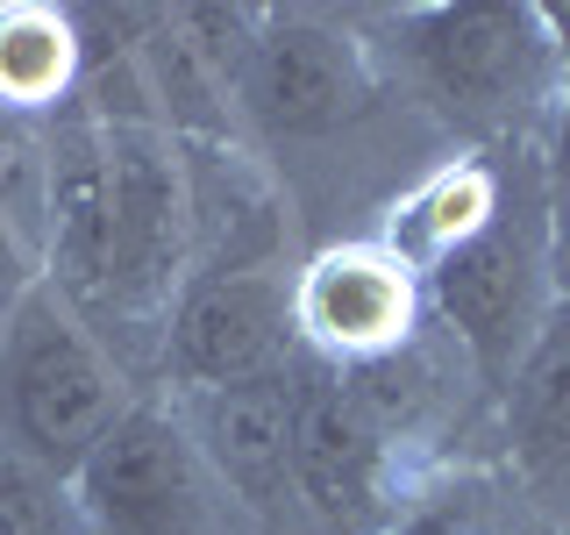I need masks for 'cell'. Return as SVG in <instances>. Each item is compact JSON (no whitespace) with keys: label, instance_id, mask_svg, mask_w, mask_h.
<instances>
[{"label":"cell","instance_id":"1","mask_svg":"<svg viewBox=\"0 0 570 535\" xmlns=\"http://www.w3.org/2000/svg\"><path fill=\"white\" fill-rule=\"evenodd\" d=\"M400 71L450 129L478 143H528L542 115H563L570 100V43L549 8H406L392 14Z\"/></svg>","mask_w":570,"mask_h":535},{"label":"cell","instance_id":"2","mask_svg":"<svg viewBox=\"0 0 570 535\" xmlns=\"http://www.w3.org/2000/svg\"><path fill=\"white\" fill-rule=\"evenodd\" d=\"M421 308L450 343L471 357V371L499 392L549 321V157L513 150L499 172V201L456 250H442L421 272Z\"/></svg>","mask_w":570,"mask_h":535},{"label":"cell","instance_id":"3","mask_svg":"<svg viewBox=\"0 0 570 535\" xmlns=\"http://www.w3.org/2000/svg\"><path fill=\"white\" fill-rule=\"evenodd\" d=\"M136 400L142 386L129 379V364L43 279L14 308H0V450L8 457H29L71 486V471Z\"/></svg>","mask_w":570,"mask_h":535},{"label":"cell","instance_id":"4","mask_svg":"<svg viewBox=\"0 0 570 535\" xmlns=\"http://www.w3.org/2000/svg\"><path fill=\"white\" fill-rule=\"evenodd\" d=\"M71 507L79 535H257V522L200 464L165 392H142L71 471Z\"/></svg>","mask_w":570,"mask_h":535},{"label":"cell","instance_id":"5","mask_svg":"<svg viewBox=\"0 0 570 535\" xmlns=\"http://www.w3.org/2000/svg\"><path fill=\"white\" fill-rule=\"evenodd\" d=\"M421 471L356 407L335 364L293 357V507L299 535H385Z\"/></svg>","mask_w":570,"mask_h":535},{"label":"cell","instance_id":"6","mask_svg":"<svg viewBox=\"0 0 570 535\" xmlns=\"http://www.w3.org/2000/svg\"><path fill=\"white\" fill-rule=\"evenodd\" d=\"M379 100V65L371 43L335 14L314 8H264L249 65L236 79V121L243 136L272 143H328L356 129Z\"/></svg>","mask_w":570,"mask_h":535},{"label":"cell","instance_id":"7","mask_svg":"<svg viewBox=\"0 0 570 535\" xmlns=\"http://www.w3.org/2000/svg\"><path fill=\"white\" fill-rule=\"evenodd\" d=\"M293 272L278 257H236V264H200L186 293L171 300L165 335L150 357V392H200L228 379H264L293 364Z\"/></svg>","mask_w":570,"mask_h":535},{"label":"cell","instance_id":"8","mask_svg":"<svg viewBox=\"0 0 570 535\" xmlns=\"http://www.w3.org/2000/svg\"><path fill=\"white\" fill-rule=\"evenodd\" d=\"M165 400H171L178 428L193 436L200 464L257 522V535H299V507H293V364L264 371V379L165 392Z\"/></svg>","mask_w":570,"mask_h":535},{"label":"cell","instance_id":"9","mask_svg":"<svg viewBox=\"0 0 570 535\" xmlns=\"http://www.w3.org/2000/svg\"><path fill=\"white\" fill-rule=\"evenodd\" d=\"M421 321V279L379 236L328 243L293 272V335L314 364H371V357L400 350Z\"/></svg>","mask_w":570,"mask_h":535},{"label":"cell","instance_id":"10","mask_svg":"<svg viewBox=\"0 0 570 535\" xmlns=\"http://www.w3.org/2000/svg\"><path fill=\"white\" fill-rule=\"evenodd\" d=\"M485 457L507 471L542 535H570V314L549 308L513 379L492 392Z\"/></svg>","mask_w":570,"mask_h":535},{"label":"cell","instance_id":"11","mask_svg":"<svg viewBox=\"0 0 570 535\" xmlns=\"http://www.w3.org/2000/svg\"><path fill=\"white\" fill-rule=\"evenodd\" d=\"M86 79V43H79V14L65 8H36L14 0L0 8V115H58Z\"/></svg>","mask_w":570,"mask_h":535},{"label":"cell","instance_id":"12","mask_svg":"<svg viewBox=\"0 0 570 535\" xmlns=\"http://www.w3.org/2000/svg\"><path fill=\"white\" fill-rule=\"evenodd\" d=\"M385 535H542V522L521 507L492 457H456L406 493Z\"/></svg>","mask_w":570,"mask_h":535},{"label":"cell","instance_id":"13","mask_svg":"<svg viewBox=\"0 0 570 535\" xmlns=\"http://www.w3.org/2000/svg\"><path fill=\"white\" fill-rule=\"evenodd\" d=\"M0 535H79L71 486L50 478L43 464L0 450Z\"/></svg>","mask_w":570,"mask_h":535},{"label":"cell","instance_id":"14","mask_svg":"<svg viewBox=\"0 0 570 535\" xmlns=\"http://www.w3.org/2000/svg\"><path fill=\"white\" fill-rule=\"evenodd\" d=\"M549 300L570 314V172L549 157Z\"/></svg>","mask_w":570,"mask_h":535},{"label":"cell","instance_id":"15","mask_svg":"<svg viewBox=\"0 0 570 535\" xmlns=\"http://www.w3.org/2000/svg\"><path fill=\"white\" fill-rule=\"evenodd\" d=\"M36 279H43V272H36V257L8 236V222H0V308H14V300H22Z\"/></svg>","mask_w":570,"mask_h":535},{"label":"cell","instance_id":"16","mask_svg":"<svg viewBox=\"0 0 570 535\" xmlns=\"http://www.w3.org/2000/svg\"><path fill=\"white\" fill-rule=\"evenodd\" d=\"M557 165L570 172V100H563V157H557Z\"/></svg>","mask_w":570,"mask_h":535}]
</instances>
